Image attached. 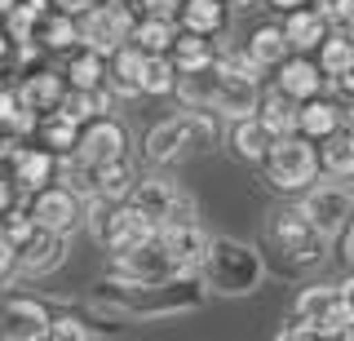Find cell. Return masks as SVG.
<instances>
[{"instance_id":"52a82bcc","label":"cell","mask_w":354,"mask_h":341,"mask_svg":"<svg viewBox=\"0 0 354 341\" xmlns=\"http://www.w3.org/2000/svg\"><path fill=\"white\" fill-rule=\"evenodd\" d=\"M27 208H31V217H36L40 226L62 230V235H75V230H84L88 195H80L66 182H49V186H40V191L27 195Z\"/></svg>"},{"instance_id":"8992f818","label":"cell","mask_w":354,"mask_h":341,"mask_svg":"<svg viewBox=\"0 0 354 341\" xmlns=\"http://www.w3.org/2000/svg\"><path fill=\"white\" fill-rule=\"evenodd\" d=\"M111 275L124 284H160V279H173V275H191L182 270V261L169 252L160 235L147 239L138 248H124V252H111Z\"/></svg>"},{"instance_id":"e0dca14e","label":"cell","mask_w":354,"mask_h":341,"mask_svg":"<svg viewBox=\"0 0 354 341\" xmlns=\"http://www.w3.org/2000/svg\"><path fill=\"white\" fill-rule=\"evenodd\" d=\"M147 58H151V53H147V49H138L133 40L111 53V75H106L111 93H115V98H142V75H147Z\"/></svg>"},{"instance_id":"5b68a950","label":"cell","mask_w":354,"mask_h":341,"mask_svg":"<svg viewBox=\"0 0 354 341\" xmlns=\"http://www.w3.org/2000/svg\"><path fill=\"white\" fill-rule=\"evenodd\" d=\"M138 18H142L138 5H129V0H97V5L80 18V45H93V49H102L111 58L120 45L133 40Z\"/></svg>"},{"instance_id":"d6a6232c","label":"cell","mask_w":354,"mask_h":341,"mask_svg":"<svg viewBox=\"0 0 354 341\" xmlns=\"http://www.w3.org/2000/svg\"><path fill=\"white\" fill-rule=\"evenodd\" d=\"M36 138L49 151H58V156H71L75 142H80V125H75L71 116H62V111H49L44 120H36Z\"/></svg>"},{"instance_id":"ac0fdd59","label":"cell","mask_w":354,"mask_h":341,"mask_svg":"<svg viewBox=\"0 0 354 341\" xmlns=\"http://www.w3.org/2000/svg\"><path fill=\"white\" fill-rule=\"evenodd\" d=\"M274 71H279V80H274V84H279L288 98H297V102H306V98H319V93H324V80H328L324 67H319V62H310L306 53H292V58H283Z\"/></svg>"},{"instance_id":"5bb4252c","label":"cell","mask_w":354,"mask_h":341,"mask_svg":"<svg viewBox=\"0 0 354 341\" xmlns=\"http://www.w3.org/2000/svg\"><path fill=\"white\" fill-rule=\"evenodd\" d=\"M53 311L36 297H5V341H44Z\"/></svg>"},{"instance_id":"8fae6325","label":"cell","mask_w":354,"mask_h":341,"mask_svg":"<svg viewBox=\"0 0 354 341\" xmlns=\"http://www.w3.org/2000/svg\"><path fill=\"white\" fill-rule=\"evenodd\" d=\"M195 151V138H191V120L182 116H169V120H160V125L147 133V142H142V156H147L151 164H177L182 156H191Z\"/></svg>"},{"instance_id":"4dcf8cb0","label":"cell","mask_w":354,"mask_h":341,"mask_svg":"<svg viewBox=\"0 0 354 341\" xmlns=\"http://www.w3.org/2000/svg\"><path fill=\"white\" fill-rule=\"evenodd\" d=\"M226 0H182V14H177V23L186 31H204V36H217L221 27H226Z\"/></svg>"},{"instance_id":"d6986e66","label":"cell","mask_w":354,"mask_h":341,"mask_svg":"<svg viewBox=\"0 0 354 341\" xmlns=\"http://www.w3.org/2000/svg\"><path fill=\"white\" fill-rule=\"evenodd\" d=\"M257 107H261V89H257V80H243V75H221V89H217V102H213V111L221 120H248V116H257Z\"/></svg>"},{"instance_id":"f35d334b","label":"cell","mask_w":354,"mask_h":341,"mask_svg":"<svg viewBox=\"0 0 354 341\" xmlns=\"http://www.w3.org/2000/svg\"><path fill=\"white\" fill-rule=\"evenodd\" d=\"M315 9L332 27H354V0H315Z\"/></svg>"},{"instance_id":"60d3db41","label":"cell","mask_w":354,"mask_h":341,"mask_svg":"<svg viewBox=\"0 0 354 341\" xmlns=\"http://www.w3.org/2000/svg\"><path fill=\"white\" fill-rule=\"evenodd\" d=\"M9 279H18V244H9V239L0 235V288H5Z\"/></svg>"},{"instance_id":"9a60e30c","label":"cell","mask_w":354,"mask_h":341,"mask_svg":"<svg viewBox=\"0 0 354 341\" xmlns=\"http://www.w3.org/2000/svg\"><path fill=\"white\" fill-rule=\"evenodd\" d=\"M160 239L169 244L173 257L182 261V270H191V275H199V261H204L208 244H213V235L199 222H169V226H160Z\"/></svg>"},{"instance_id":"1f68e13d","label":"cell","mask_w":354,"mask_h":341,"mask_svg":"<svg viewBox=\"0 0 354 341\" xmlns=\"http://www.w3.org/2000/svg\"><path fill=\"white\" fill-rule=\"evenodd\" d=\"M319 164L328 178H354V133H328L319 142Z\"/></svg>"},{"instance_id":"44dd1931","label":"cell","mask_w":354,"mask_h":341,"mask_svg":"<svg viewBox=\"0 0 354 341\" xmlns=\"http://www.w3.org/2000/svg\"><path fill=\"white\" fill-rule=\"evenodd\" d=\"M283 31H288V40H292V49H297V53H319V45L328 40L332 23H328L324 14H319V9L297 5V9H288Z\"/></svg>"},{"instance_id":"d4e9b609","label":"cell","mask_w":354,"mask_h":341,"mask_svg":"<svg viewBox=\"0 0 354 341\" xmlns=\"http://www.w3.org/2000/svg\"><path fill=\"white\" fill-rule=\"evenodd\" d=\"M252 53V58L261 62V67H279L283 58H292V40H288V31H283V23H266V27H257L248 36V45H243Z\"/></svg>"},{"instance_id":"ba28073f","label":"cell","mask_w":354,"mask_h":341,"mask_svg":"<svg viewBox=\"0 0 354 341\" xmlns=\"http://www.w3.org/2000/svg\"><path fill=\"white\" fill-rule=\"evenodd\" d=\"M301 213L315 222V230H324L328 239H337L354 217V191L346 186V178L337 182H310L301 191Z\"/></svg>"},{"instance_id":"4fadbf2b","label":"cell","mask_w":354,"mask_h":341,"mask_svg":"<svg viewBox=\"0 0 354 341\" xmlns=\"http://www.w3.org/2000/svg\"><path fill=\"white\" fill-rule=\"evenodd\" d=\"M9 164H14V173L9 178L18 182V191H40V186H49V182H58V164L62 156L58 151H49L40 142V147H14L9 151Z\"/></svg>"},{"instance_id":"7a4b0ae2","label":"cell","mask_w":354,"mask_h":341,"mask_svg":"<svg viewBox=\"0 0 354 341\" xmlns=\"http://www.w3.org/2000/svg\"><path fill=\"white\" fill-rule=\"evenodd\" d=\"M199 279L217 297H248L266 284V261H261V252L252 244H243V239L213 235L204 261H199Z\"/></svg>"},{"instance_id":"bcb514c9","label":"cell","mask_w":354,"mask_h":341,"mask_svg":"<svg viewBox=\"0 0 354 341\" xmlns=\"http://www.w3.org/2000/svg\"><path fill=\"white\" fill-rule=\"evenodd\" d=\"M270 5H274V9H283V14H288V9H297V5H306V0H270Z\"/></svg>"},{"instance_id":"f546056e","label":"cell","mask_w":354,"mask_h":341,"mask_svg":"<svg viewBox=\"0 0 354 341\" xmlns=\"http://www.w3.org/2000/svg\"><path fill=\"white\" fill-rule=\"evenodd\" d=\"M319 67H324L328 80L350 75V67H354V31H350V27L328 31V40L319 45Z\"/></svg>"},{"instance_id":"3957f363","label":"cell","mask_w":354,"mask_h":341,"mask_svg":"<svg viewBox=\"0 0 354 341\" xmlns=\"http://www.w3.org/2000/svg\"><path fill=\"white\" fill-rule=\"evenodd\" d=\"M266 169V182L274 186V191H306L310 182H319V173H324V164H319V142L306 138V133H283L274 138L270 156L261 160Z\"/></svg>"},{"instance_id":"74e56055","label":"cell","mask_w":354,"mask_h":341,"mask_svg":"<svg viewBox=\"0 0 354 341\" xmlns=\"http://www.w3.org/2000/svg\"><path fill=\"white\" fill-rule=\"evenodd\" d=\"M49 337H53V341H88V337H97V328H88L80 315L62 311V315H53V324H49Z\"/></svg>"},{"instance_id":"9c48e42d","label":"cell","mask_w":354,"mask_h":341,"mask_svg":"<svg viewBox=\"0 0 354 341\" xmlns=\"http://www.w3.org/2000/svg\"><path fill=\"white\" fill-rule=\"evenodd\" d=\"M129 200L138 204L142 213H151L160 226H169V222H199V204L191 200V191H182V186L169 182V178H138V186H133Z\"/></svg>"},{"instance_id":"ab89813d","label":"cell","mask_w":354,"mask_h":341,"mask_svg":"<svg viewBox=\"0 0 354 341\" xmlns=\"http://www.w3.org/2000/svg\"><path fill=\"white\" fill-rule=\"evenodd\" d=\"M319 337H324V328L310 324V319H301V315H292V319L279 328V341H319Z\"/></svg>"},{"instance_id":"836d02e7","label":"cell","mask_w":354,"mask_h":341,"mask_svg":"<svg viewBox=\"0 0 354 341\" xmlns=\"http://www.w3.org/2000/svg\"><path fill=\"white\" fill-rule=\"evenodd\" d=\"M177 62H173V53H151L147 58V75H142V93L147 98H169L177 93Z\"/></svg>"},{"instance_id":"e575fe53","label":"cell","mask_w":354,"mask_h":341,"mask_svg":"<svg viewBox=\"0 0 354 341\" xmlns=\"http://www.w3.org/2000/svg\"><path fill=\"white\" fill-rule=\"evenodd\" d=\"M337 297H341V284H310V288H301V297H297L292 315L310 319V324H324V315L332 311Z\"/></svg>"},{"instance_id":"7402d4cb","label":"cell","mask_w":354,"mask_h":341,"mask_svg":"<svg viewBox=\"0 0 354 341\" xmlns=\"http://www.w3.org/2000/svg\"><path fill=\"white\" fill-rule=\"evenodd\" d=\"M111 75V58L93 45H75L66 58V84L71 89H102Z\"/></svg>"},{"instance_id":"c3c4849f","label":"cell","mask_w":354,"mask_h":341,"mask_svg":"<svg viewBox=\"0 0 354 341\" xmlns=\"http://www.w3.org/2000/svg\"><path fill=\"white\" fill-rule=\"evenodd\" d=\"M14 5H18V0H0V18H9V14H14Z\"/></svg>"},{"instance_id":"484cf974","label":"cell","mask_w":354,"mask_h":341,"mask_svg":"<svg viewBox=\"0 0 354 341\" xmlns=\"http://www.w3.org/2000/svg\"><path fill=\"white\" fill-rule=\"evenodd\" d=\"M341 116H346V111H341L337 98H324V93L306 98V102H301V133L315 138V142H324L328 133H337V129H341Z\"/></svg>"},{"instance_id":"681fc988","label":"cell","mask_w":354,"mask_h":341,"mask_svg":"<svg viewBox=\"0 0 354 341\" xmlns=\"http://www.w3.org/2000/svg\"><path fill=\"white\" fill-rule=\"evenodd\" d=\"M0 341H5V297H0Z\"/></svg>"},{"instance_id":"83f0119b","label":"cell","mask_w":354,"mask_h":341,"mask_svg":"<svg viewBox=\"0 0 354 341\" xmlns=\"http://www.w3.org/2000/svg\"><path fill=\"white\" fill-rule=\"evenodd\" d=\"M217 89H221L217 62L204 67V71H182V75H177V98H182V107H208V111H213Z\"/></svg>"},{"instance_id":"b9f144b4","label":"cell","mask_w":354,"mask_h":341,"mask_svg":"<svg viewBox=\"0 0 354 341\" xmlns=\"http://www.w3.org/2000/svg\"><path fill=\"white\" fill-rule=\"evenodd\" d=\"M142 14H160V18H177L182 14V0H138Z\"/></svg>"},{"instance_id":"6da1fadb","label":"cell","mask_w":354,"mask_h":341,"mask_svg":"<svg viewBox=\"0 0 354 341\" xmlns=\"http://www.w3.org/2000/svg\"><path fill=\"white\" fill-rule=\"evenodd\" d=\"M204 297L208 288L199 275H173V279H160V284H124L115 275H106L88 297V306L106 319H173L186 311H199Z\"/></svg>"},{"instance_id":"d590c367","label":"cell","mask_w":354,"mask_h":341,"mask_svg":"<svg viewBox=\"0 0 354 341\" xmlns=\"http://www.w3.org/2000/svg\"><path fill=\"white\" fill-rule=\"evenodd\" d=\"M49 9H53V0H18V5H14V14L5 18L18 45H31V31H36V23H40L44 14H49Z\"/></svg>"},{"instance_id":"f907efd6","label":"cell","mask_w":354,"mask_h":341,"mask_svg":"<svg viewBox=\"0 0 354 341\" xmlns=\"http://www.w3.org/2000/svg\"><path fill=\"white\" fill-rule=\"evenodd\" d=\"M129 5H138V0H129Z\"/></svg>"},{"instance_id":"7dc6e473","label":"cell","mask_w":354,"mask_h":341,"mask_svg":"<svg viewBox=\"0 0 354 341\" xmlns=\"http://www.w3.org/2000/svg\"><path fill=\"white\" fill-rule=\"evenodd\" d=\"M341 293H346L350 302H354V270H350V279H341Z\"/></svg>"},{"instance_id":"f1b7e54d","label":"cell","mask_w":354,"mask_h":341,"mask_svg":"<svg viewBox=\"0 0 354 341\" xmlns=\"http://www.w3.org/2000/svg\"><path fill=\"white\" fill-rule=\"evenodd\" d=\"M173 62L177 71H204L217 62V45L204 36V31H177V45H173Z\"/></svg>"},{"instance_id":"277c9868","label":"cell","mask_w":354,"mask_h":341,"mask_svg":"<svg viewBox=\"0 0 354 341\" xmlns=\"http://www.w3.org/2000/svg\"><path fill=\"white\" fill-rule=\"evenodd\" d=\"M266 235H270V244L288 257V266H315V261L324 257V248H328V235L315 230V222L301 213V204L297 208H274Z\"/></svg>"},{"instance_id":"8d00e7d4","label":"cell","mask_w":354,"mask_h":341,"mask_svg":"<svg viewBox=\"0 0 354 341\" xmlns=\"http://www.w3.org/2000/svg\"><path fill=\"white\" fill-rule=\"evenodd\" d=\"M319 328H324V337H350L354 333V302H350L346 293L332 302V311L324 315V324H319Z\"/></svg>"},{"instance_id":"cb8c5ba5","label":"cell","mask_w":354,"mask_h":341,"mask_svg":"<svg viewBox=\"0 0 354 341\" xmlns=\"http://www.w3.org/2000/svg\"><path fill=\"white\" fill-rule=\"evenodd\" d=\"M257 116H261V125L270 129L274 138H283V133H301V102H297V98H288L279 84H274V89L261 98Z\"/></svg>"},{"instance_id":"ee69618b","label":"cell","mask_w":354,"mask_h":341,"mask_svg":"<svg viewBox=\"0 0 354 341\" xmlns=\"http://www.w3.org/2000/svg\"><path fill=\"white\" fill-rule=\"evenodd\" d=\"M18 204V182L9 178V182H0V213H5V208H14Z\"/></svg>"},{"instance_id":"603a6c76","label":"cell","mask_w":354,"mask_h":341,"mask_svg":"<svg viewBox=\"0 0 354 341\" xmlns=\"http://www.w3.org/2000/svg\"><path fill=\"white\" fill-rule=\"evenodd\" d=\"M270 147H274V133L261 125V116H248V120H235V125H230V151H235L239 160L261 164L270 156Z\"/></svg>"},{"instance_id":"f5cc1de1","label":"cell","mask_w":354,"mask_h":341,"mask_svg":"<svg viewBox=\"0 0 354 341\" xmlns=\"http://www.w3.org/2000/svg\"><path fill=\"white\" fill-rule=\"evenodd\" d=\"M350 31H354V27H350Z\"/></svg>"},{"instance_id":"816d5d0a","label":"cell","mask_w":354,"mask_h":341,"mask_svg":"<svg viewBox=\"0 0 354 341\" xmlns=\"http://www.w3.org/2000/svg\"><path fill=\"white\" fill-rule=\"evenodd\" d=\"M350 133H354V125H350Z\"/></svg>"},{"instance_id":"7c38bea8","label":"cell","mask_w":354,"mask_h":341,"mask_svg":"<svg viewBox=\"0 0 354 341\" xmlns=\"http://www.w3.org/2000/svg\"><path fill=\"white\" fill-rule=\"evenodd\" d=\"M62 257H66V235L36 222V230L18 244V275H49L62 266Z\"/></svg>"},{"instance_id":"4316f807","label":"cell","mask_w":354,"mask_h":341,"mask_svg":"<svg viewBox=\"0 0 354 341\" xmlns=\"http://www.w3.org/2000/svg\"><path fill=\"white\" fill-rule=\"evenodd\" d=\"M177 31H182V23H177V18L142 14V18H138V27H133V45L147 49V53H173Z\"/></svg>"},{"instance_id":"2e32d148","label":"cell","mask_w":354,"mask_h":341,"mask_svg":"<svg viewBox=\"0 0 354 341\" xmlns=\"http://www.w3.org/2000/svg\"><path fill=\"white\" fill-rule=\"evenodd\" d=\"M66 89H71V84H66V71H27V75H22V84H18L27 111H36V116L58 111Z\"/></svg>"},{"instance_id":"f6af8a7d","label":"cell","mask_w":354,"mask_h":341,"mask_svg":"<svg viewBox=\"0 0 354 341\" xmlns=\"http://www.w3.org/2000/svg\"><path fill=\"white\" fill-rule=\"evenodd\" d=\"M341 252H346V261H350V270H354V217H350V226L341 230Z\"/></svg>"},{"instance_id":"7bdbcfd3","label":"cell","mask_w":354,"mask_h":341,"mask_svg":"<svg viewBox=\"0 0 354 341\" xmlns=\"http://www.w3.org/2000/svg\"><path fill=\"white\" fill-rule=\"evenodd\" d=\"M53 5H58V9H62V14H71V18H84V14H88V9H93V5H97V0H53Z\"/></svg>"},{"instance_id":"ffe728a7","label":"cell","mask_w":354,"mask_h":341,"mask_svg":"<svg viewBox=\"0 0 354 341\" xmlns=\"http://www.w3.org/2000/svg\"><path fill=\"white\" fill-rule=\"evenodd\" d=\"M31 45H36V49H53V53H71L75 45H80V18L62 14V9L53 5L49 14L36 23V31H31Z\"/></svg>"},{"instance_id":"30bf717a","label":"cell","mask_w":354,"mask_h":341,"mask_svg":"<svg viewBox=\"0 0 354 341\" xmlns=\"http://www.w3.org/2000/svg\"><path fill=\"white\" fill-rule=\"evenodd\" d=\"M80 164H115V160H129V129L111 116H97L80 125V142L71 151Z\"/></svg>"}]
</instances>
